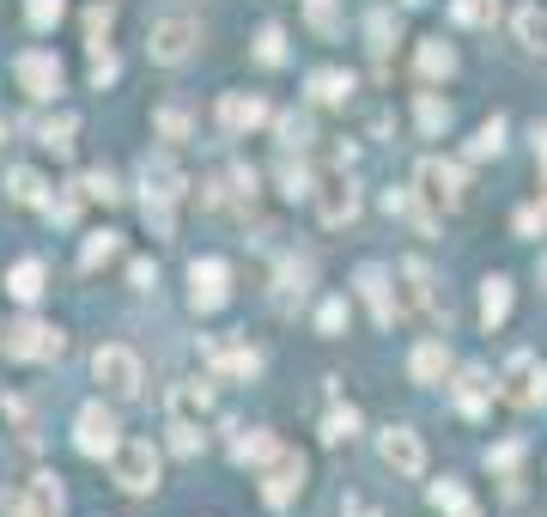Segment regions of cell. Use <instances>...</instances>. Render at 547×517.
Wrapping results in <instances>:
<instances>
[{
	"label": "cell",
	"instance_id": "6da1fadb",
	"mask_svg": "<svg viewBox=\"0 0 547 517\" xmlns=\"http://www.w3.org/2000/svg\"><path fill=\"white\" fill-rule=\"evenodd\" d=\"M396 280H402V292H396V311H402V317H420L426 329H444V323H450V299H444V286L432 280V268L402 262Z\"/></svg>",
	"mask_w": 547,
	"mask_h": 517
},
{
	"label": "cell",
	"instance_id": "7a4b0ae2",
	"mask_svg": "<svg viewBox=\"0 0 547 517\" xmlns=\"http://www.w3.org/2000/svg\"><path fill=\"white\" fill-rule=\"evenodd\" d=\"M195 43H201V19L195 13H159L152 19V31H146V55L159 61V67H183L189 55H195Z\"/></svg>",
	"mask_w": 547,
	"mask_h": 517
},
{
	"label": "cell",
	"instance_id": "3957f363",
	"mask_svg": "<svg viewBox=\"0 0 547 517\" xmlns=\"http://www.w3.org/2000/svg\"><path fill=\"white\" fill-rule=\"evenodd\" d=\"M92 378H98L116 402H134V396H140V384H146V372H140V353H134V347H116V341L92 353Z\"/></svg>",
	"mask_w": 547,
	"mask_h": 517
},
{
	"label": "cell",
	"instance_id": "277c9868",
	"mask_svg": "<svg viewBox=\"0 0 547 517\" xmlns=\"http://www.w3.org/2000/svg\"><path fill=\"white\" fill-rule=\"evenodd\" d=\"M110 469H116L122 493H152V487H159V451H152L146 438H116Z\"/></svg>",
	"mask_w": 547,
	"mask_h": 517
},
{
	"label": "cell",
	"instance_id": "5b68a950",
	"mask_svg": "<svg viewBox=\"0 0 547 517\" xmlns=\"http://www.w3.org/2000/svg\"><path fill=\"white\" fill-rule=\"evenodd\" d=\"M0 347H7V359L49 365V359H61V353H67V335H61V329H49V323H37V317H25V323H13L7 335H0Z\"/></svg>",
	"mask_w": 547,
	"mask_h": 517
},
{
	"label": "cell",
	"instance_id": "8992f818",
	"mask_svg": "<svg viewBox=\"0 0 547 517\" xmlns=\"http://www.w3.org/2000/svg\"><path fill=\"white\" fill-rule=\"evenodd\" d=\"M116 438H122V426H116V414L104 402H86L80 414H73V445H80L86 457H110Z\"/></svg>",
	"mask_w": 547,
	"mask_h": 517
},
{
	"label": "cell",
	"instance_id": "52a82bcc",
	"mask_svg": "<svg viewBox=\"0 0 547 517\" xmlns=\"http://www.w3.org/2000/svg\"><path fill=\"white\" fill-rule=\"evenodd\" d=\"M298 493H304V457H298V451H274V457L262 463V499H268L274 511H286Z\"/></svg>",
	"mask_w": 547,
	"mask_h": 517
},
{
	"label": "cell",
	"instance_id": "ba28073f",
	"mask_svg": "<svg viewBox=\"0 0 547 517\" xmlns=\"http://www.w3.org/2000/svg\"><path fill=\"white\" fill-rule=\"evenodd\" d=\"M183 189H189V177H183L177 153H152V159H146V171H140V201L177 207V201H183Z\"/></svg>",
	"mask_w": 547,
	"mask_h": 517
},
{
	"label": "cell",
	"instance_id": "9c48e42d",
	"mask_svg": "<svg viewBox=\"0 0 547 517\" xmlns=\"http://www.w3.org/2000/svg\"><path fill=\"white\" fill-rule=\"evenodd\" d=\"M13 80H19V92H25V98H37V104H43V98H55V92H61V61H55L49 49H25V55L13 61Z\"/></svg>",
	"mask_w": 547,
	"mask_h": 517
},
{
	"label": "cell",
	"instance_id": "30bf717a",
	"mask_svg": "<svg viewBox=\"0 0 547 517\" xmlns=\"http://www.w3.org/2000/svg\"><path fill=\"white\" fill-rule=\"evenodd\" d=\"M420 195H426L432 207L456 213V207L468 201V177H462L456 165H444V159H420Z\"/></svg>",
	"mask_w": 547,
	"mask_h": 517
},
{
	"label": "cell",
	"instance_id": "8fae6325",
	"mask_svg": "<svg viewBox=\"0 0 547 517\" xmlns=\"http://www.w3.org/2000/svg\"><path fill=\"white\" fill-rule=\"evenodd\" d=\"M499 396L511 408H547V365L535 353H517V365H511V378H505Z\"/></svg>",
	"mask_w": 547,
	"mask_h": 517
},
{
	"label": "cell",
	"instance_id": "7c38bea8",
	"mask_svg": "<svg viewBox=\"0 0 547 517\" xmlns=\"http://www.w3.org/2000/svg\"><path fill=\"white\" fill-rule=\"evenodd\" d=\"M377 451H383V463L396 469L402 481L426 475V445H420V432H414V426H389V432L377 438Z\"/></svg>",
	"mask_w": 547,
	"mask_h": 517
},
{
	"label": "cell",
	"instance_id": "4fadbf2b",
	"mask_svg": "<svg viewBox=\"0 0 547 517\" xmlns=\"http://www.w3.org/2000/svg\"><path fill=\"white\" fill-rule=\"evenodd\" d=\"M225 299H231V268H225L219 256L189 262V305H195V311H219Z\"/></svg>",
	"mask_w": 547,
	"mask_h": 517
},
{
	"label": "cell",
	"instance_id": "5bb4252c",
	"mask_svg": "<svg viewBox=\"0 0 547 517\" xmlns=\"http://www.w3.org/2000/svg\"><path fill=\"white\" fill-rule=\"evenodd\" d=\"M359 299L371 305L377 329H396V323H402V311H396V280H389V268H377V262L359 268Z\"/></svg>",
	"mask_w": 547,
	"mask_h": 517
},
{
	"label": "cell",
	"instance_id": "9a60e30c",
	"mask_svg": "<svg viewBox=\"0 0 547 517\" xmlns=\"http://www.w3.org/2000/svg\"><path fill=\"white\" fill-rule=\"evenodd\" d=\"M310 195H317V219H323L329 232H335V226H353V219H359V189H353L347 177H329L323 189H310Z\"/></svg>",
	"mask_w": 547,
	"mask_h": 517
},
{
	"label": "cell",
	"instance_id": "2e32d148",
	"mask_svg": "<svg viewBox=\"0 0 547 517\" xmlns=\"http://www.w3.org/2000/svg\"><path fill=\"white\" fill-rule=\"evenodd\" d=\"M493 396H499V384L481 372V365H462V372H456V408L468 420H487L493 414Z\"/></svg>",
	"mask_w": 547,
	"mask_h": 517
},
{
	"label": "cell",
	"instance_id": "e0dca14e",
	"mask_svg": "<svg viewBox=\"0 0 547 517\" xmlns=\"http://www.w3.org/2000/svg\"><path fill=\"white\" fill-rule=\"evenodd\" d=\"M274 110H268V98H256V92H225L219 98V122L231 128V134H244V128H262Z\"/></svg>",
	"mask_w": 547,
	"mask_h": 517
},
{
	"label": "cell",
	"instance_id": "ac0fdd59",
	"mask_svg": "<svg viewBox=\"0 0 547 517\" xmlns=\"http://www.w3.org/2000/svg\"><path fill=\"white\" fill-rule=\"evenodd\" d=\"M207 359L219 365V372H231V378H256V372H262V353L244 347V341H225V335L207 341Z\"/></svg>",
	"mask_w": 547,
	"mask_h": 517
},
{
	"label": "cell",
	"instance_id": "d6986e66",
	"mask_svg": "<svg viewBox=\"0 0 547 517\" xmlns=\"http://www.w3.org/2000/svg\"><path fill=\"white\" fill-rule=\"evenodd\" d=\"M450 372V353H444V341H420L414 353H408V378L414 384H438Z\"/></svg>",
	"mask_w": 547,
	"mask_h": 517
},
{
	"label": "cell",
	"instance_id": "ffe728a7",
	"mask_svg": "<svg viewBox=\"0 0 547 517\" xmlns=\"http://www.w3.org/2000/svg\"><path fill=\"white\" fill-rule=\"evenodd\" d=\"M25 511H31V517H61V511H67L61 481H55V475H31V487H25Z\"/></svg>",
	"mask_w": 547,
	"mask_h": 517
},
{
	"label": "cell",
	"instance_id": "44dd1931",
	"mask_svg": "<svg viewBox=\"0 0 547 517\" xmlns=\"http://www.w3.org/2000/svg\"><path fill=\"white\" fill-rule=\"evenodd\" d=\"M274 451H280V438H274L268 426H244L238 438H231V457H238V463H256V469H262Z\"/></svg>",
	"mask_w": 547,
	"mask_h": 517
},
{
	"label": "cell",
	"instance_id": "7402d4cb",
	"mask_svg": "<svg viewBox=\"0 0 547 517\" xmlns=\"http://www.w3.org/2000/svg\"><path fill=\"white\" fill-rule=\"evenodd\" d=\"M43 280H49V268L37 262V256H25V262H13V274H7V292L19 305H37L43 299Z\"/></svg>",
	"mask_w": 547,
	"mask_h": 517
},
{
	"label": "cell",
	"instance_id": "603a6c76",
	"mask_svg": "<svg viewBox=\"0 0 547 517\" xmlns=\"http://www.w3.org/2000/svg\"><path fill=\"white\" fill-rule=\"evenodd\" d=\"M505 317H511V280H505V274H487V280H481V323H487V335H493Z\"/></svg>",
	"mask_w": 547,
	"mask_h": 517
},
{
	"label": "cell",
	"instance_id": "cb8c5ba5",
	"mask_svg": "<svg viewBox=\"0 0 547 517\" xmlns=\"http://www.w3.org/2000/svg\"><path fill=\"white\" fill-rule=\"evenodd\" d=\"M365 37H371V55H377V67L389 73V55H396V43H402V31H396V19H389L383 7L365 19Z\"/></svg>",
	"mask_w": 547,
	"mask_h": 517
},
{
	"label": "cell",
	"instance_id": "d4e9b609",
	"mask_svg": "<svg viewBox=\"0 0 547 517\" xmlns=\"http://www.w3.org/2000/svg\"><path fill=\"white\" fill-rule=\"evenodd\" d=\"M7 201H19V207H43V201H49V183H43L31 165H13V171H7Z\"/></svg>",
	"mask_w": 547,
	"mask_h": 517
},
{
	"label": "cell",
	"instance_id": "484cf974",
	"mask_svg": "<svg viewBox=\"0 0 547 517\" xmlns=\"http://www.w3.org/2000/svg\"><path fill=\"white\" fill-rule=\"evenodd\" d=\"M310 98H317V104H347V98H353V73L317 67V73H310Z\"/></svg>",
	"mask_w": 547,
	"mask_h": 517
},
{
	"label": "cell",
	"instance_id": "4316f807",
	"mask_svg": "<svg viewBox=\"0 0 547 517\" xmlns=\"http://www.w3.org/2000/svg\"><path fill=\"white\" fill-rule=\"evenodd\" d=\"M432 505H438L444 517H481V505L468 499V487H462V481H432Z\"/></svg>",
	"mask_w": 547,
	"mask_h": 517
},
{
	"label": "cell",
	"instance_id": "83f0119b",
	"mask_svg": "<svg viewBox=\"0 0 547 517\" xmlns=\"http://www.w3.org/2000/svg\"><path fill=\"white\" fill-rule=\"evenodd\" d=\"M383 207L396 213V219H408V226H414L420 238H432V213H426V207L414 201V189H389V195H383Z\"/></svg>",
	"mask_w": 547,
	"mask_h": 517
},
{
	"label": "cell",
	"instance_id": "f1b7e54d",
	"mask_svg": "<svg viewBox=\"0 0 547 517\" xmlns=\"http://www.w3.org/2000/svg\"><path fill=\"white\" fill-rule=\"evenodd\" d=\"M304 25L317 31L323 43H335L341 37V7H335V0H304Z\"/></svg>",
	"mask_w": 547,
	"mask_h": 517
},
{
	"label": "cell",
	"instance_id": "f546056e",
	"mask_svg": "<svg viewBox=\"0 0 547 517\" xmlns=\"http://www.w3.org/2000/svg\"><path fill=\"white\" fill-rule=\"evenodd\" d=\"M171 420H207V384H177L171 390Z\"/></svg>",
	"mask_w": 547,
	"mask_h": 517
},
{
	"label": "cell",
	"instance_id": "4dcf8cb0",
	"mask_svg": "<svg viewBox=\"0 0 547 517\" xmlns=\"http://www.w3.org/2000/svg\"><path fill=\"white\" fill-rule=\"evenodd\" d=\"M450 13H456V25H468V31H487V25L499 19V0H450Z\"/></svg>",
	"mask_w": 547,
	"mask_h": 517
},
{
	"label": "cell",
	"instance_id": "1f68e13d",
	"mask_svg": "<svg viewBox=\"0 0 547 517\" xmlns=\"http://www.w3.org/2000/svg\"><path fill=\"white\" fill-rule=\"evenodd\" d=\"M73 134H80V122H73V116H49V122H37V140L49 146V153H73Z\"/></svg>",
	"mask_w": 547,
	"mask_h": 517
},
{
	"label": "cell",
	"instance_id": "d6a6232c",
	"mask_svg": "<svg viewBox=\"0 0 547 517\" xmlns=\"http://www.w3.org/2000/svg\"><path fill=\"white\" fill-rule=\"evenodd\" d=\"M420 73H426V80H450V73H456V49L450 43H420Z\"/></svg>",
	"mask_w": 547,
	"mask_h": 517
},
{
	"label": "cell",
	"instance_id": "836d02e7",
	"mask_svg": "<svg viewBox=\"0 0 547 517\" xmlns=\"http://www.w3.org/2000/svg\"><path fill=\"white\" fill-rule=\"evenodd\" d=\"M116 250H122V232H92V238H86V250H80V268L92 274V268H104Z\"/></svg>",
	"mask_w": 547,
	"mask_h": 517
},
{
	"label": "cell",
	"instance_id": "e575fe53",
	"mask_svg": "<svg viewBox=\"0 0 547 517\" xmlns=\"http://www.w3.org/2000/svg\"><path fill=\"white\" fill-rule=\"evenodd\" d=\"M414 116H420V134H444V128H450V104H444L438 92H420V110H414Z\"/></svg>",
	"mask_w": 547,
	"mask_h": 517
},
{
	"label": "cell",
	"instance_id": "d590c367",
	"mask_svg": "<svg viewBox=\"0 0 547 517\" xmlns=\"http://www.w3.org/2000/svg\"><path fill=\"white\" fill-rule=\"evenodd\" d=\"M468 153H475V159H499V153H505V122H499V116L481 122V134L468 140Z\"/></svg>",
	"mask_w": 547,
	"mask_h": 517
},
{
	"label": "cell",
	"instance_id": "8d00e7d4",
	"mask_svg": "<svg viewBox=\"0 0 547 517\" xmlns=\"http://www.w3.org/2000/svg\"><path fill=\"white\" fill-rule=\"evenodd\" d=\"M256 61H262V67H280V61H286V31H280V25H262V31H256Z\"/></svg>",
	"mask_w": 547,
	"mask_h": 517
},
{
	"label": "cell",
	"instance_id": "74e56055",
	"mask_svg": "<svg viewBox=\"0 0 547 517\" xmlns=\"http://www.w3.org/2000/svg\"><path fill=\"white\" fill-rule=\"evenodd\" d=\"M80 201H122V183L110 171H86L80 177Z\"/></svg>",
	"mask_w": 547,
	"mask_h": 517
},
{
	"label": "cell",
	"instance_id": "f35d334b",
	"mask_svg": "<svg viewBox=\"0 0 547 517\" xmlns=\"http://www.w3.org/2000/svg\"><path fill=\"white\" fill-rule=\"evenodd\" d=\"M61 13H67V0H25L31 31H55V25H61Z\"/></svg>",
	"mask_w": 547,
	"mask_h": 517
},
{
	"label": "cell",
	"instance_id": "ab89813d",
	"mask_svg": "<svg viewBox=\"0 0 547 517\" xmlns=\"http://www.w3.org/2000/svg\"><path fill=\"white\" fill-rule=\"evenodd\" d=\"M517 37H523L529 49H547V19H541V7H523V13H517Z\"/></svg>",
	"mask_w": 547,
	"mask_h": 517
},
{
	"label": "cell",
	"instance_id": "60d3db41",
	"mask_svg": "<svg viewBox=\"0 0 547 517\" xmlns=\"http://www.w3.org/2000/svg\"><path fill=\"white\" fill-rule=\"evenodd\" d=\"M353 432H359V414H353V408H335V414L323 420V438H329V445H347Z\"/></svg>",
	"mask_w": 547,
	"mask_h": 517
},
{
	"label": "cell",
	"instance_id": "b9f144b4",
	"mask_svg": "<svg viewBox=\"0 0 547 517\" xmlns=\"http://www.w3.org/2000/svg\"><path fill=\"white\" fill-rule=\"evenodd\" d=\"M201 438H207V432H201V420H171V445H177L183 457H195V451H201Z\"/></svg>",
	"mask_w": 547,
	"mask_h": 517
},
{
	"label": "cell",
	"instance_id": "7bdbcfd3",
	"mask_svg": "<svg viewBox=\"0 0 547 517\" xmlns=\"http://www.w3.org/2000/svg\"><path fill=\"white\" fill-rule=\"evenodd\" d=\"M110 25H116V7H110V0H104V7H92V13H86V37H92V49H104Z\"/></svg>",
	"mask_w": 547,
	"mask_h": 517
},
{
	"label": "cell",
	"instance_id": "ee69618b",
	"mask_svg": "<svg viewBox=\"0 0 547 517\" xmlns=\"http://www.w3.org/2000/svg\"><path fill=\"white\" fill-rule=\"evenodd\" d=\"M304 280H310V262H280V299L304 292Z\"/></svg>",
	"mask_w": 547,
	"mask_h": 517
},
{
	"label": "cell",
	"instance_id": "f6af8a7d",
	"mask_svg": "<svg viewBox=\"0 0 547 517\" xmlns=\"http://www.w3.org/2000/svg\"><path fill=\"white\" fill-rule=\"evenodd\" d=\"M280 189H286V195H292V201H298V195H310V171H304V165H292V159H286V165H280Z\"/></svg>",
	"mask_w": 547,
	"mask_h": 517
},
{
	"label": "cell",
	"instance_id": "bcb514c9",
	"mask_svg": "<svg viewBox=\"0 0 547 517\" xmlns=\"http://www.w3.org/2000/svg\"><path fill=\"white\" fill-rule=\"evenodd\" d=\"M140 207H146V226H152V238H171L177 213H171V207H159V201H140Z\"/></svg>",
	"mask_w": 547,
	"mask_h": 517
},
{
	"label": "cell",
	"instance_id": "7dc6e473",
	"mask_svg": "<svg viewBox=\"0 0 547 517\" xmlns=\"http://www.w3.org/2000/svg\"><path fill=\"white\" fill-rule=\"evenodd\" d=\"M487 463L499 469V475H517V463H523V445L511 438V445H499V451H487Z\"/></svg>",
	"mask_w": 547,
	"mask_h": 517
},
{
	"label": "cell",
	"instance_id": "c3c4849f",
	"mask_svg": "<svg viewBox=\"0 0 547 517\" xmlns=\"http://www.w3.org/2000/svg\"><path fill=\"white\" fill-rule=\"evenodd\" d=\"M280 140H286V146H304V140H310V116H298V110L280 116Z\"/></svg>",
	"mask_w": 547,
	"mask_h": 517
},
{
	"label": "cell",
	"instance_id": "681fc988",
	"mask_svg": "<svg viewBox=\"0 0 547 517\" xmlns=\"http://www.w3.org/2000/svg\"><path fill=\"white\" fill-rule=\"evenodd\" d=\"M317 329H323V335H341V329H347V305H341V299H329V305L317 311Z\"/></svg>",
	"mask_w": 547,
	"mask_h": 517
},
{
	"label": "cell",
	"instance_id": "f907efd6",
	"mask_svg": "<svg viewBox=\"0 0 547 517\" xmlns=\"http://www.w3.org/2000/svg\"><path fill=\"white\" fill-rule=\"evenodd\" d=\"M110 80H116V55H104V49H92V86L104 92Z\"/></svg>",
	"mask_w": 547,
	"mask_h": 517
},
{
	"label": "cell",
	"instance_id": "816d5d0a",
	"mask_svg": "<svg viewBox=\"0 0 547 517\" xmlns=\"http://www.w3.org/2000/svg\"><path fill=\"white\" fill-rule=\"evenodd\" d=\"M159 128H165V140H189V116L183 110H159Z\"/></svg>",
	"mask_w": 547,
	"mask_h": 517
},
{
	"label": "cell",
	"instance_id": "f5cc1de1",
	"mask_svg": "<svg viewBox=\"0 0 547 517\" xmlns=\"http://www.w3.org/2000/svg\"><path fill=\"white\" fill-rule=\"evenodd\" d=\"M128 280H134L140 292H152V286H159V268H152V262H134V268H128Z\"/></svg>",
	"mask_w": 547,
	"mask_h": 517
},
{
	"label": "cell",
	"instance_id": "db71d44e",
	"mask_svg": "<svg viewBox=\"0 0 547 517\" xmlns=\"http://www.w3.org/2000/svg\"><path fill=\"white\" fill-rule=\"evenodd\" d=\"M535 165H541V183H547V122H535Z\"/></svg>",
	"mask_w": 547,
	"mask_h": 517
},
{
	"label": "cell",
	"instance_id": "11a10c76",
	"mask_svg": "<svg viewBox=\"0 0 547 517\" xmlns=\"http://www.w3.org/2000/svg\"><path fill=\"white\" fill-rule=\"evenodd\" d=\"M0 517H31V511H25V499H19V493H0Z\"/></svg>",
	"mask_w": 547,
	"mask_h": 517
},
{
	"label": "cell",
	"instance_id": "9f6ffc18",
	"mask_svg": "<svg viewBox=\"0 0 547 517\" xmlns=\"http://www.w3.org/2000/svg\"><path fill=\"white\" fill-rule=\"evenodd\" d=\"M341 517H377V505H371V499H347Z\"/></svg>",
	"mask_w": 547,
	"mask_h": 517
},
{
	"label": "cell",
	"instance_id": "6f0895ef",
	"mask_svg": "<svg viewBox=\"0 0 547 517\" xmlns=\"http://www.w3.org/2000/svg\"><path fill=\"white\" fill-rule=\"evenodd\" d=\"M535 213V226H547V195H541V207H529Z\"/></svg>",
	"mask_w": 547,
	"mask_h": 517
},
{
	"label": "cell",
	"instance_id": "680465c9",
	"mask_svg": "<svg viewBox=\"0 0 547 517\" xmlns=\"http://www.w3.org/2000/svg\"><path fill=\"white\" fill-rule=\"evenodd\" d=\"M541 286H547V256H541Z\"/></svg>",
	"mask_w": 547,
	"mask_h": 517
},
{
	"label": "cell",
	"instance_id": "91938a15",
	"mask_svg": "<svg viewBox=\"0 0 547 517\" xmlns=\"http://www.w3.org/2000/svg\"><path fill=\"white\" fill-rule=\"evenodd\" d=\"M0 140H7V122H0Z\"/></svg>",
	"mask_w": 547,
	"mask_h": 517
},
{
	"label": "cell",
	"instance_id": "94428289",
	"mask_svg": "<svg viewBox=\"0 0 547 517\" xmlns=\"http://www.w3.org/2000/svg\"><path fill=\"white\" fill-rule=\"evenodd\" d=\"M408 7H426V0H408Z\"/></svg>",
	"mask_w": 547,
	"mask_h": 517
}]
</instances>
